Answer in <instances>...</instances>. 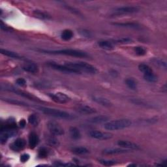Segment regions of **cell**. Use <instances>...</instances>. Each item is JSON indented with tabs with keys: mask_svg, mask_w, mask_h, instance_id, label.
I'll return each mask as SVG.
<instances>
[{
	"mask_svg": "<svg viewBox=\"0 0 167 167\" xmlns=\"http://www.w3.org/2000/svg\"><path fill=\"white\" fill-rule=\"evenodd\" d=\"M43 53L50 54H58V55H65L69 56L76 57H84L86 58L88 57L89 55L82 50H75V49H63V50H40Z\"/></svg>",
	"mask_w": 167,
	"mask_h": 167,
	"instance_id": "1",
	"label": "cell"
},
{
	"mask_svg": "<svg viewBox=\"0 0 167 167\" xmlns=\"http://www.w3.org/2000/svg\"><path fill=\"white\" fill-rule=\"evenodd\" d=\"M131 121L127 119H121L108 121L104 125L105 129L108 131H117L125 129L131 125Z\"/></svg>",
	"mask_w": 167,
	"mask_h": 167,
	"instance_id": "2",
	"label": "cell"
},
{
	"mask_svg": "<svg viewBox=\"0 0 167 167\" xmlns=\"http://www.w3.org/2000/svg\"><path fill=\"white\" fill-rule=\"evenodd\" d=\"M65 65L72 69L76 70L80 73L82 72H85L89 74H95L97 72V69L94 66L87 63L86 62H76V63H67Z\"/></svg>",
	"mask_w": 167,
	"mask_h": 167,
	"instance_id": "3",
	"label": "cell"
},
{
	"mask_svg": "<svg viewBox=\"0 0 167 167\" xmlns=\"http://www.w3.org/2000/svg\"><path fill=\"white\" fill-rule=\"evenodd\" d=\"M38 110L41 111L43 113L47 115H51V116H53L55 118L65 119V120H67V119L69 120V119L72 118L71 115H70L69 113L65 111L58 110V109H54V108L43 107V106L38 107Z\"/></svg>",
	"mask_w": 167,
	"mask_h": 167,
	"instance_id": "4",
	"label": "cell"
},
{
	"mask_svg": "<svg viewBox=\"0 0 167 167\" xmlns=\"http://www.w3.org/2000/svg\"><path fill=\"white\" fill-rule=\"evenodd\" d=\"M140 10L139 7H134V6H124L115 9L114 11L113 15H124L136 13Z\"/></svg>",
	"mask_w": 167,
	"mask_h": 167,
	"instance_id": "5",
	"label": "cell"
},
{
	"mask_svg": "<svg viewBox=\"0 0 167 167\" xmlns=\"http://www.w3.org/2000/svg\"><path fill=\"white\" fill-rule=\"evenodd\" d=\"M47 127L50 133L54 136H61L65 133L63 128L56 121H48L47 124Z\"/></svg>",
	"mask_w": 167,
	"mask_h": 167,
	"instance_id": "6",
	"label": "cell"
},
{
	"mask_svg": "<svg viewBox=\"0 0 167 167\" xmlns=\"http://www.w3.org/2000/svg\"><path fill=\"white\" fill-rule=\"evenodd\" d=\"M48 66L51 67L53 69H55L56 70H58V71L65 73H76L78 74L80 73L79 71H77L76 70L70 68L69 67L66 66L65 65H60V64H57L55 62H48L47 63Z\"/></svg>",
	"mask_w": 167,
	"mask_h": 167,
	"instance_id": "7",
	"label": "cell"
},
{
	"mask_svg": "<svg viewBox=\"0 0 167 167\" xmlns=\"http://www.w3.org/2000/svg\"><path fill=\"white\" fill-rule=\"evenodd\" d=\"M48 96L52 101L60 104L67 103L70 99L68 95L61 92H57L56 93H48Z\"/></svg>",
	"mask_w": 167,
	"mask_h": 167,
	"instance_id": "8",
	"label": "cell"
},
{
	"mask_svg": "<svg viewBox=\"0 0 167 167\" xmlns=\"http://www.w3.org/2000/svg\"><path fill=\"white\" fill-rule=\"evenodd\" d=\"M89 135L90 137L101 140H105L111 139L112 137V134L107 132H102L100 131H92L89 133Z\"/></svg>",
	"mask_w": 167,
	"mask_h": 167,
	"instance_id": "9",
	"label": "cell"
},
{
	"mask_svg": "<svg viewBox=\"0 0 167 167\" xmlns=\"http://www.w3.org/2000/svg\"><path fill=\"white\" fill-rule=\"evenodd\" d=\"M25 141L23 138H17L13 143L10 145L11 149L15 151H19L22 150L25 146Z\"/></svg>",
	"mask_w": 167,
	"mask_h": 167,
	"instance_id": "10",
	"label": "cell"
},
{
	"mask_svg": "<svg viewBox=\"0 0 167 167\" xmlns=\"http://www.w3.org/2000/svg\"><path fill=\"white\" fill-rule=\"evenodd\" d=\"M118 145L123 148L127 149V150H138L140 148L139 146H138L137 144L130 142L128 140H119L118 142Z\"/></svg>",
	"mask_w": 167,
	"mask_h": 167,
	"instance_id": "11",
	"label": "cell"
},
{
	"mask_svg": "<svg viewBox=\"0 0 167 167\" xmlns=\"http://www.w3.org/2000/svg\"><path fill=\"white\" fill-rule=\"evenodd\" d=\"M76 110L77 112H79L82 114H86V115L92 114L96 112L95 108L84 105H78L76 107Z\"/></svg>",
	"mask_w": 167,
	"mask_h": 167,
	"instance_id": "12",
	"label": "cell"
},
{
	"mask_svg": "<svg viewBox=\"0 0 167 167\" xmlns=\"http://www.w3.org/2000/svg\"><path fill=\"white\" fill-rule=\"evenodd\" d=\"M130 150L125 149V148H106L103 151L104 154L106 155H116V154H121V153H125L127 152H129Z\"/></svg>",
	"mask_w": 167,
	"mask_h": 167,
	"instance_id": "13",
	"label": "cell"
},
{
	"mask_svg": "<svg viewBox=\"0 0 167 167\" xmlns=\"http://www.w3.org/2000/svg\"><path fill=\"white\" fill-rule=\"evenodd\" d=\"M38 142H39V138L37 134L34 132L31 133L29 136V146L30 148H35L38 144Z\"/></svg>",
	"mask_w": 167,
	"mask_h": 167,
	"instance_id": "14",
	"label": "cell"
},
{
	"mask_svg": "<svg viewBox=\"0 0 167 167\" xmlns=\"http://www.w3.org/2000/svg\"><path fill=\"white\" fill-rule=\"evenodd\" d=\"M93 100L96 102H97L98 104L103 106L110 107L112 105V102L107 99L102 97H99V96H94V97H93Z\"/></svg>",
	"mask_w": 167,
	"mask_h": 167,
	"instance_id": "15",
	"label": "cell"
},
{
	"mask_svg": "<svg viewBox=\"0 0 167 167\" xmlns=\"http://www.w3.org/2000/svg\"><path fill=\"white\" fill-rule=\"evenodd\" d=\"M23 70L30 73H37L38 71V67L35 63H30L24 65L22 67Z\"/></svg>",
	"mask_w": 167,
	"mask_h": 167,
	"instance_id": "16",
	"label": "cell"
},
{
	"mask_svg": "<svg viewBox=\"0 0 167 167\" xmlns=\"http://www.w3.org/2000/svg\"><path fill=\"white\" fill-rule=\"evenodd\" d=\"M69 134L70 137L74 140H79L81 138V133L76 127H70L69 128Z\"/></svg>",
	"mask_w": 167,
	"mask_h": 167,
	"instance_id": "17",
	"label": "cell"
},
{
	"mask_svg": "<svg viewBox=\"0 0 167 167\" xmlns=\"http://www.w3.org/2000/svg\"><path fill=\"white\" fill-rule=\"evenodd\" d=\"M34 15L35 17L42 19V20H50L51 19V16L47 12L39 10H36L34 11Z\"/></svg>",
	"mask_w": 167,
	"mask_h": 167,
	"instance_id": "18",
	"label": "cell"
},
{
	"mask_svg": "<svg viewBox=\"0 0 167 167\" xmlns=\"http://www.w3.org/2000/svg\"><path fill=\"white\" fill-rule=\"evenodd\" d=\"M114 25H117L119 27H123V28H139L140 25L135 22H126V23H113Z\"/></svg>",
	"mask_w": 167,
	"mask_h": 167,
	"instance_id": "19",
	"label": "cell"
},
{
	"mask_svg": "<svg viewBox=\"0 0 167 167\" xmlns=\"http://www.w3.org/2000/svg\"><path fill=\"white\" fill-rule=\"evenodd\" d=\"M1 53L6 56L12 57V58H14V59H18V60L23 59V57L22 56H20V55H18L17 53L12 52V51H10L8 50L2 48L1 49Z\"/></svg>",
	"mask_w": 167,
	"mask_h": 167,
	"instance_id": "20",
	"label": "cell"
},
{
	"mask_svg": "<svg viewBox=\"0 0 167 167\" xmlns=\"http://www.w3.org/2000/svg\"><path fill=\"white\" fill-rule=\"evenodd\" d=\"M98 45L102 49L105 50H112L114 48L113 43L109 41L106 40H101L98 42Z\"/></svg>",
	"mask_w": 167,
	"mask_h": 167,
	"instance_id": "21",
	"label": "cell"
},
{
	"mask_svg": "<svg viewBox=\"0 0 167 167\" xmlns=\"http://www.w3.org/2000/svg\"><path fill=\"white\" fill-rule=\"evenodd\" d=\"M108 120V118L106 115H97L89 120V121L92 124H102Z\"/></svg>",
	"mask_w": 167,
	"mask_h": 167,
	"instance_id": "22",
	"label": "cell"
},
{
	"mask_svg": "<svg viewBox=\"0 0 167 167\" xmlns=\"http://www.w3.org/2000/svg\"><path fill=\"white\" fill-rule=\"evenodd\" d=\"M74 34L72 30L65 29L62 31L61 34V37L64 41H69L73 37Z\"/></svg>",
	"mask_w": 167,
	"mask_h": 167,
	"instance_id": "23",
	"label": "cell"
},
{
	"mask_svg": "<svg viewBox=\"0 0 167 167\" xmlns=\"http://www.w3.org/2000/svg\"><path fill=\"white\" fill-rule=\"evenodd\" d=\"M28 122L29 123L30 125H33L34 127H36L39 124V118H38L36 114H31L29 115V116L28 117Z\"/></svg>",
	"mask_w": 167,
	"mask_h": 167,
	"instance_id": "24",
	"label": "cell"
},
{
	"mask_svg": "<svg viewBox=\"0 0 167 167\" xmlns=\"http://www.w3.org/2000/svg\"><path fill=\"white\" fill-rule=\"evenodd\" d=\"M47 142L48 145L52 147H58L60 146V142L56 138L52 136H49L47 138Z\"/></svg>",
	"mask_w": 167,
	"mask_h": 167,
	"instance_id": "25",
	"label": "cell"
},
{
	"mask_svg": "<svg viewBox=\"0 0 167 167\" xmlns=\"http://www.w3.org/2000/svg\"><path fill=\"white\" fill-rule=\"evenodd\" d=\"M72 151L77 154V155H83V154H86L89 153V150L85 147H75L72 149Z\"/></svg>",
	"mask_w": 167,
	"mask_h": 167,
	"instance_id": "26",
	"label": "cell"
},
{
	"mask_svg": "<svg viewBox=\"0 0 167 167\" xmlns=\"http://www.w3.org/2000/svg\"><path fill=\"white\" fill-rule=\"evenodd\" d=\"M144 79L149 82H156L157 80V77L153 72L144 74Z\"/></svg>",
	"mask_w": 167,
	"mask_h": 167,
	"instance_id": "27",
	"label": "cell"
},
{
	"mask_svg": "<svg viewBox=\"0 0 167 167\" xmlns=\"http://www.w3.org/2000/svg\"><path fill=\"white\" fill-rule=\"evenodd\" d=\"M138 69L140 70L141 72H142L144 74L153 72L151 68L149 65H146V64H144V63L140 64V65H138Z\"/></svg>",
	"mask_w": 167,
	"mask_h": 167,
	"instance_id": "28",
	"label": "cell"
},
{
	"mask_svg": "<svg viewBox=\"0 0 167 167\" xmlns=\"http://www.w3.org/2000/svg\"><path fill=\"white\" fill-rule=\"evenodd\" d=\"M125 84L128 88L133 89V90L137 89V83L133 79H127L125 80Z\"/></svg>",
	"mask_w": 167,
	"mask_h": 167,
	"instance_id": "29",
	"label": "cell"
},
{
	"mask_svg": "<svg viewBox=\"0 0 167 167\" xmlns=\"http://www.w3.org/2000/svg\"><path fill=\"white\" fill-rule=\"evenodd\" d=\"M48 150L46 147H41L38 150V157L40 158H46L48 156Z\"/></svg>",
	"mask_w": 167,
	"mask_h": 167,
	"instance_id": "30",
	"label": "cell"
},
{
	"mask_svg": "<svg viewBox=\"0 0 167 167\" xmlns=\"http://www.w3.org/2000/svg\"><path fill=\"white\" fill-rule=\"evenodd\" d=\"M134 52L135 53L140 56H144L146 54V50L142 47H134Z\"/></svg>",
	"mask_w": 167,
	"mask_h": 167,
	"instance_id": "31",
	"label": "cell"
},
{
	"mask_svg": "<svg viewBox=\"0 0 167 167\" xmlns=\"http://www.w3.org/2000/svg\"><path fill=\"white\" fill-rule=\"evenodd\" d=\"M99 162L104 166H112L114 165L115 164V160H105V159H100L99 160Z\"/></svg>",
	"mask_w": 167,
	"mask_h": 167,
	"instance_id": "32",
	"label": "cell"
},
{
	"mask_svg": "<svg viewBox=\"0 0 167 167\" xmlns=\"http://www.w3.org/2000/svg\"><path fill=\"white\" fill-rule=\"evenodd\" d=\"M5 101L9 102V103H12L14 105H21V106H28V104L25 103L24 102H21L19 101H15L14 99H5Z\"/></svg>",
	"mask_w": 167,
	"mask_h": 167,
	"instance_id": "33",
	"label": "cell"
},
{
	"mask_svg": "<svg viewBox=\"0 0 167 167\" xmlns=\"http://www.w3.org/2000/svg\"><path fill=\"white\" fill-rule=\"evenodd\" d=\"M131 39L129 38H120V39H118L117 41H115V43L121 44H127L131 43Z\"/></svg>",
	"mask_w": 167,
	"mask_h": 167,
	"instance_id": "34",
	"label": "cell"
},
{
	"mask_svg": "<svg viewBox=\"0 0 167 167\" xmlns=\"http://www.w3.org/2000/svg\"><path fill=\"white\" fill-rule=\"evenodd\" d=\"M16 83L17 85H18L19 86H22V87L25 86V85H26V81H25L24 79H22V78L18 79L16 80Z\"/></svg>",
	"mask_w": 167,
	"mask_h": 167,
	"instance_id": "35",
	"label": "cell"
},
{
	"mask_svg": "<svg viewBox=\"0 0 167 167\" xmlns=\"http://www.w3.org/2000/svg\"><path fill=\"white\" fill-rule=\"evenodd\" d=\"M80 33L81 34V35L84 37H91L92 36V34L90 32H89V31H87L86 29H81L80 31Z\"/></svg>",
	"mask_w": 167,
	"mask_h": 167,
	"instance_id": "36",
	"label": "cell"
},
{
	"mask_svg": "<svg viewBox=\"0 0 167 167\" xmlns=\"http://www.w3.org/2000/svg\"><path fill=\"white\" fill-rule=\"evenodd\" d=\"M29 155L28 153H24L20 156V160H21V162H22V163L27 162L28 160H29Z\"/></svg>",
	"mask_w": 167,
	"mask_h": 167,
	"instance_id": "37",
	"label": "cell"
},
{
	"mask_svg": "<svg viewBox=\"0 0 167 167\" xmlns=\"http://www.w3.org/2000/svg\"><path fill=\"white\" fill-rule=\"evenodd\" d=\"M0 28H1V29L3 31H10L11 29L7 27V26H6L5 24L3 22L2 20H1V24H0Z\"/></svg>",
	"mask_w": 167,
	"mask_h": 167,
	"instance_id": "38",
	"label": "cell"
},
{
	"mask_svg": "<svg viewBox=\"0 0 167 167\" xmlns=\"http://www.w3.org/2000/svg\"><path fill=\"white\" fill-rule=\"evenodd\" d=\"M26 125V121H25V120H21L19 122V126H20L21 128H24Z\"/></svg>",
	"mask_w": 167,
	"mask_h": 167,
	"instance_id": "39",
	"label": "cell"
}]
</instances>
